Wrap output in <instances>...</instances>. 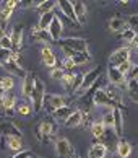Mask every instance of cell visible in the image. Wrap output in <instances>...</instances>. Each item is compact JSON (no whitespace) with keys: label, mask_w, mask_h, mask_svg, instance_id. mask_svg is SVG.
Listing matches in <instances>:
<instances>
[{"label":"cell","mask_w":138,"mask_h":158,"mask_svg":"<svg viewBox=\"0 0 138 158\" xmlns=\"http://www.w3.org/2000/svg\"><path fill=\"white\" fill-rule=\"evenodd\" d=\"M109 30L114 31V33H124L125 30H127V20L119 18V16L111 18L109 20Z\"/></svg>","instance_id":"cell-21"},{"label":"cell","mask_w":138,"mask_h":158,"mask_svg":"<svg viewBox=\"0 0 138 158\" xmlns=\"http://www.w3.org/2000/svg\"><path fill=\"white\" fill-rule=\"evenodd\" d=\"M18 3L20 2H16V0H7V2H2V7L3 8H8V10H15Z\"/></svg>","instance_id":"cell-44"},{"label":"cell","mask_w":138,"mask_h":158,"mask_svg":"<svg viewBox=\"0 0 138 158\" xmlns=\"http://www.w3.org/2000/svg\"><path fill=\"white\" fill-rule=\"evenodd\" d=\"M55 153L59 158H73L75 150L68 139H57L55 140Z\"/></svg>","instance_id":"cell-4"},{"label":"cell","mask_w":138,"mask_h":158,"mask_svg":"<svg viewBox=\"0 0 138 158\" xmlns=\"http://www.w3.org/2000/svg\"><path fill=\"white\" fill-rule=\"evenodd\" d=\"M59 44H60V48H68L75 52L88 51V43L83 38H65V39H60Z\"/></svg>","instance_id":"cell-3"},{"label":"cell","mask_w":138,"mask_h":158,"mask_svg":"<svg viewBox=\"0 0 138 158\" xmlns=\"http://www.w3.org/2000/svg\"><path fill=\"white\" fill-rule=\"evenodd\" d=\"M91 134H93V137H94V139H101V137L106 134V127H104V124H102L101 121L93 122V124H91Z\"/></svg>","instance_id":"cell-29"},{"label":"cell","mask_w":138,"mask_h":158,"mask_svg":"<svg viewBox=\"0 0 138 158\" xmlns=\"http://www.w3.org/2000/svg\"><path fill=\"white\" fill-rule=\"evenodd\" d=\"M34 81H36V78H34L33 73H28L25 78H23V85H21V91L25 96H31V93L34 90Z\"/></svg>","instance_id":"cell-23"},{"label":"cell","mask_w":138,"mask_h":158,"mask_svg":"<svg viewBox=\"0 0 138 158\" xmlns=\"http://www.w3.org/2000/svg\"><path fill=\"white\" fill-rule=\"evenodd\" d=\"M64 70L62 69H57V67H54L52 70H50V78H54V80H62V77H64Z\"/></svg>","instance_id":"cell-40"},{"label":"cell","mask_w":138,"mask_h":158,"mask_svg":"<svg viewBox=\"0 0 138 158\" xmlns=\"http://www.w3.org/2000/svg\"><path fill=\"white\" fill-rule=\"evenodd\" d=\"M5 36V28L3 26H0V39H2Z\"/></svg>","instance_id":"cell-51"},{"label":"cell","mask_w":138,"mask_h":158,"mask_svg":"<svg viewBox=\"0 0 138 158\" xmlns=\"http://www.w3.org/2000/svg\"><path fill=\"white\" fill-rule=\"evenodd\" d=\"M41 59H42L44 65L49 67V69H54L57 65V59H55L54 52H52V49H50L49 46H42V49H41Z\"/></svg>","instance_id":"cell-15"},{"label":"cell","mask_w":138,"mask_h":158,"mask_svg":"<svg viewBox=\"0 0 138 158\" xmlns=\"http://www.w3.org/2000/svg\"><path fill=\"white\" fill-rule=\"evenodd\" d=\"M106 155H107V147L102 142L93 143L88 152V158H106Z\"/></svg>","instance_id":"cell-17"},{"label":"cell","mask_w":138,"mask_h":158,"mask_svg":"<svg viewBox=\"0 0 138 158\" xmlns=\"http://www.w3.org/2000/svg\"><path fill=\"white\" fill-rule=\"evenodd\" d=\"M127 28H130L135 34H138V15H130L127 18Z\"/></svg>","instance_id":"cell-35"},{"label":"cell","mask_w":138,"mask_h":158,"mask_svg":"<svg viewBox=\"0 0 138 158\" xmlns=\"http://www.w3.org/2000/svg\"><path fill=\"white\" fill-rule=\"evenodd\" d=\"M73 64L75 65H81V64H86L89 60V52L88 51H83V52H77V54L73 56Z\"/></svg>","instance_id":"cell-31"},{"label":"cell","mask_w":138,"mask_h":158,"mask_svg":"<svg viewBox=\"0 0 138 158\" xmlns=\"http://www.w3.org/2000/svg\"><path fill=\"white\" fill-rule=\"evenodd\" d=\"M31 36L36 43H42V44H49V43H54L52 38H50L49 31L45 30H41L39 25H33L31 26Z\"/></svg>","instance_id":"cell-10"},{"label":"cell","mask_w":138,"mask_h":158,"mask_svg":"<svg viewBox=\"0 0 138 158\" xmlns=\"http://www.w3.org/2000/svg\"><path fill=\"white\" fill-rule=\"evenodd\" d=\"M2 67L7 70L8 73L16 75V77H20V78H25L26 75H28L26 70H25V69H21V67L18 65V62L13 60V59H10V60H7V62H3V64H2Z\"/></svg>","instance_id":"cell-11"},{"label":"cell","mask_w":138,"mask_h":158,"mask_svg":"<svg viewBox=\"0 0 138 158\" xmlns=\"http://www.w3.org/2000/svg\"><path fill=\"white\" fill-rule=\"evenodd\" d=\"M114 113V127L112 131L117 137H122L124 135V114H122V109H112Z\"/></svg>","instance_id":"cell-13"},{"label":"cell","mask_w":138,"mask_h":158,"mask_svg":"<svg viewBox=\"0 0 138 158\" xmlns=\"http://www.w3.org/2000/svg\"><path fill=\"white\" fill-rule=\"evenodd\" d=\"M132 46H133V48H138V34H136V36L133 38V41H132V43H130Z\"/></svg>","instance_id":"cell-50"},{"label":"cell","mask_w":138,"mask_h":158,"mask_svg":"<svg viewBox=\"0 0 138 158\" xmlns=\"http://www.w3.org/2000/svg\"><path fill=\"white\" fill-rule=\"evenodd\" d=\"M127 95L133 103L138 104V80H128L127 81Z\"/></svg>","instance_id":"cell-25"},{"label":"cell","mask_w":138,"mask_h":158,"mask_svg":"<svg viewBox=\"0 0 138 158\" xmlns=\"http://www.w3.org/2000/svg\"><path fill=\"white\" fill-rule=\"evenodd\" d=\"M44 96H45V85L41 78H36L34 81V90L31 93V101H33V108L36 113L42 109V104H44Z\"/></svg>","instance_id":"cell-1"},{"label":"cell","mask_w":138,"mask_h":158,"mask_svg":"<svg viewBox=\"0 0 138 158\" xmlns=\"http://www.w3.org/2000/svg\"><path fill=\"white\" fill-rule=\"evenodd\" d=\"M5 139V148H10V150H15V152H21L23 150V140L21 137H16V135H11V137H3Z\"/></svg>","instance_id":"cell-24"},{"label":"cell","mask_w":138,"mask_h":158,"mask_svg":"<svg viewBox=\"0 0 138 158\" xmlns=\"http://www.w3.org/2000/svg\"><path fill=\"white\" fill-rule=\"evenodd\" d=\"M13 86H15V81H13V78H11L10 75H7V77H2V78H0V88H3L5 91L11 90Z\"/></svg>","instance_id":"cell-34"},{"label":"cell","mask_w":138,"mask_h":158,"mask_svg":"<svg viewBox=\"0 0 138 158\" xmlns=\"http://www.w3.org/2000/svg\"><path fill=\"white\" fill-rule=\"evenodd\" d=\"M81 122H83V111L81 109H77V111H73V114L64 122V124L68 129H73V127H78Z\"/></svg>","instance_id":"cell-22"},{"label":"cell","mask_w":138,"mask_h":158,"mask_svg":"<svg viewBox=\"0 0 138 158\" xmlns=\"http://www.w3.org/2000/svg\"><path fill=\"white\" fill-rule=\"evenodd\" d=\"M101 122L104 124L106 129H112V127H114V113H112V109H111V111H107V113L102 116Z\"/></svg>","instance_id":"cell-33"},{"label":"cell","mask_w":138,"mask_h":158,"mask_svg":"<svg viewBox=\"0 0 138 158\" xmlns=\"http://www.w3.org/2000/svg\"><path fill=\"white\" fill-rule=\"evenodd\" d=\"M55 129H57V126L54 124V121L45 119L37 126V137L41 140H44V142H47V140H50V137L54 135Z\"/></svg>","instance_id":"cell-8"},{"label":"cell","mask_w":138,"mask_h":158,"mask_svg":"<svg viewBox=\"0 0 138 158\" xmlns=\"http://www.w3.org/2000/svg\"><path fill=\"white\" fill-rule=\"evenodd\" d=\"M107 78L111 81V85H116V86H127V77L120 72L117 67H109L107 69Z\"/></svg>","instance_id":"cell-9"},{"label":"cell","mask_w":138,"mask_h":158,"mask_svg":"<svg viewBox=\"0 0 138 158\" xmlns=\"http://www.w3.org/2000/svg\"><path fill=\"white\" fill-rule=\"evenodd\" d=\"M57 7V2H52V0H47V2H41V5L37 7L39 15H44V13H50L54 11V8Z\"/></svg>","instance_id":"cell-30"},{"label":"cell","mask_w":138,"mask_h":158,"mask_svg":"<svg viewBox=\"0 0 138 158\" xmlns=\"http://www.w3.org/2000/svg\"><path fill=\"white\" fill-rule=\"evenodd\" d=\"M72 114H73V108H70V106H62V108H59L54 113V116H55L57 119H60V121H64V122L70 118Z\"/></svg>","instance_id":"cell-28"},{"label":"cell","mask_w":138,"mask_h":158,"mask_svg":"<svg viewBox=\"0 0 138 158\" xmlns=\"http://www.w3.org/2000/svg\"><path fill=\"white\" fill-rule=\"evenodd\" d=\"M93 104H96V106L99 108H112V109H120L122 106H119V104L116 101H112L111 98L107 96V93L104 91V88H97L94 90L93 93Z\"/></svg>","instance_id":"cell-2"},{"label":"cell","mask_w":138,"mask_h":158,"mask_svg":"<svg viewBox=\"0 0 138 158\" xmlns=\"http://www.w3.org/2000/svg\"><path fill=\"white\" fill-rule=\"evenodd\" d=\"M55 16H57V15L54 13V11L41 15V16H39V23H37L39 28H41V30H45V31H47V28L50 26V23H52V20L55 18Z\"/></svg>","instance_id":"cell-27"},{"label":"cell","mask_w":138,"mask_h":158,"mask_svg":"<svg viewBox=\"0 0 138 158\" xmlns=\"http://www.w3.org/2000/svg\"><path fill=\"white\" fill-rule=\"evenodd\" d=\"M128 80H138V67H132V70L128 72V75H127V81Z\"/></svg>","instance_id":"cell-45"},{"label":"cell","mask_w":138,"mask_h":158,"mask_svg":"<svg viewBox=\"0 0 138 158\" xmlns=\"http://www.w3.org/2000/svg\"><path fill=\"white\" fill-rule=\"evenodd\" d=\"M73 67H75V64H73L72 59H65V60H64V69H65V70H72Z\"/></svg>","instance_id":"cell-48"},{"label":"cell","mask_w":138,"mask_h":158,"mask_svg":"<svg viewBox=\"0 0 138 158\" xmlns=\"http://www.w3.org/2000/svg\"><path fill=\"white\" fill-rule=\"evenodd\" d=\"M132 67H133V65H132V62H130V60H127V62H124L122 65H119L117 69H119V70H120V72H122L124 75H125V77H127L128 72L132 70Z\"/></svg>","instance_id":"cell-41"},{"label":"cell","mask_w":138,"mask_h":158,"mask_svg":"<svg viewBox=\"0 0 138 158\" xmlns=\"http://www.w3.org/2000/svg\"><path fill=\"white\" fill-rule=\"evenodd\" d=\"M16 111H18L20 114H23V116H28V114L31 113V108L28 106V104H25V103H23V104L20 103L18 106H16Z\"/></svg>","instance_id":"cell-43"},{"label":"cell","mask_w":138,"mask_h":158,"mask_svg":"<svg viewBox=\"0 0 138 158\" xmlns=\"http://www.w3.org/2000/svg\"><path fill=\"white\" fill-rule=\"evenodd\" d=\"M62 51H64V56H65V59H73V56L77 54L75 51L68 49V48H62Z\"/></svg>","instance_id":"cell-47"},{"label":"cell","mask_w":138,"mask_h":158,"mask_svg":"<svg viewBox=\"0 0 138 158\" xmlns=\"http://www.w3.org/2000/svg\"><path fill=\"white\" fill-rule=\"evenodd\" d=\"M10 39H11V44H13V52L18 54V51L21 48V43H23V26L21 25L13 28V31L10 34Z\"/></svg>","instance_id":"cell-16"},{"label":"cell","mask_w":138,"mask_h":158,"mask_svg":"<svg viewBox=\"0 0 138 158\" xmlns=\"http://www.w3.org/2000/svg\"><path fill=\"white\" fill-rule=\"evenodd\" d=\"M62 106H67V103H65V98L64 96H60V95H45L44 96V104H42V108L45 111H49V113H55L59 108Z\"/></svg>","instance_id":"cell-5"},{"label":"cell","mask_w":138,"mask_h":158,"mask_svg":"<svg viewBox=\"0 0 138 158\" xmlns=\"http://www.w3.org/2000/svg\"><path fill=\"white\" fill-rule=\"evenodd\" d=\"M0 49H5V51H13V44H11V39L8 34H5V36L0 39Z\"/></svg>","instance_id":"cell-36"},{"label":"cell","mask_w":138,"mask_h":158,"mask_svg":"<svg viewBox=\"0 0 138 158\" xmlns=\"http://www.w3.org/2000/svg\"><path fill=\"white\" fill-rule=\"evenodd\" d=\"M117 155L120 158H128L132 153V145L127 142V140H119L117 142Z\"/></svg>","instance_id":"cell-26"},{"label":"cell","mask_w":138,"mask_h":158,"mask_svg":"<svg viewBox=\"0 0 138 158\" xmlns=\"http://www.w3.org/2000/svg\"><path fill=\"white\" fill-rule=\"evenodd\" d=\"M5 91L3 88H0V108H3V98H5Z\"/></svg>","instance_id":"cell-49"},{"label":"cell","mask_w":138,"mask_h":158,"mask_svg":"<svg viewBox=\"0 0 138 158\" xmlns=\"http://www.w3.org/2000/svg\"><path fill=\"white\" fill-rule=\"evenodd\" d=\"M13 158H33V153L30 150H21V152H18Z\"/></svg>","instance_id":"cell-46"},{"label":"cell","mask_w":138,"mask_h":158,"mask_svg":"<svg viewBox=\"0 0 138 158\" xmlns=\"http://www.w3.org/2000/svg\"><path fill=\"white\" fill-rule=\"evenodd\" d=\"M16 104V98L15 95H10V93H5V98H3V109L8 111V109H13V106Z\"/></svg>","instance_id":"cell-32"},{"label":"cell","mask_w":138,"mask_h":158,"mask_svg":"<svg viewBox=\"0 0 138 158\" xmlns=\"http://www.w3.org/2000/svg\"><path fill=\"white\" fill-rule=\"evenodd\" d=\"M73 78H75V75H73V73H65L64 77H62V80H60V81H62V85H64L68 91H70L72 85H73Z\"/></svg>","instance_id":"cell-37"},{"label":"cell","mask_w":138,"mask_h":158,"mask_svg":"<svg viewBox=\"0 0 138 158\" xmlns=\"http://www.w3.org/2000/svg\"><path fill=\"white\" fill-rule=\"evenodd\" d=\"M104 91L107 93V96L112 99V101H116L119 106H122V91H120V88L119 86H116V85H111L109 83L106 88H104Z\"/></svg>","instance_id":"cell-20"},{"label":"cell","mask_w":138,"mask_h":158,"mask_svg":"<svg viewBox=\"0 0 138 158\" xmlns=\"http://www.w3.org/2000/svg\"><path fill=\"white\" fill-rule=\"evenodd\" d=\"M57 5L60 7L62 13H64L68 20L78 23V21H77V16H75V11H73V3H72V2H68V0H60V2H57Z\"/></svg>","instance_id":"cell-19"},{"label":"cell","mask_w":138,"mask_h":158,"mask_svg":"<svg viewBox=\"0 0 138 158\" xmlns=\"http://www.w3.org/2000/svg\"><path fill=\"white\" fill-rule=\"evenodd\" d=\"M101 67H96V69H93V70H89L88 73L83 77V83H81V86H80V90H78V93H85V91H88V90H91L94 86V83L97 81V78L101 77Z\"/></svg>","instance_id":"cell-7"},{"label":"cell","mask_w":138,"mask_h":158,"mask_svg":"<svg viewBox=\"0 0 138 158\" xmlns=\"http://www.w3.org/2000/svg\"><path fill=\"white\" fill-rule=\"evenodd\" d=\"M73 3V11H75V16H77V21L78 25H85L86 23V5L83 2H72Z\"/></svg>","instance_id":"cell-18"},{"label":"cell","mask_w":138,"mask_h":158,"mask_svg":"<svg viewBox=\"0 0 138 158\" xmlns=\"http://www.w3.org/2000/svg\"><path fill=\"white\" fill-rule=\"evenodd\" d=\"M83 77H85V75H81V73L75 75V78H73V85H72V88H70V91H72V93H75V91H78V90H80V86H81V83H83Z\"/></svg>","instance_id":"cell-38"},{"label":"cell","mask_w":138,"mask_h":158,"mask_svg":"<svg viewBox=\"0 0 138 158\" xmlns=\"http://www.w3.org/2000/svg\"><path fill=\"white\" fill-rule=\"evenodd\" d=\"M20 134L21 131L18 127H16L11 121H3V122H0V135L2 137H11V135H16V137H20Z\"/></svg>","instance_id":"cell-12"},{"label":"cell","mask_w":138,"mask_h":158,"mask_svg":"<svg viewBox=\"0 0 138 158\" xmlns=\"http://www.w3.org/2000/svg\"><path fill=\"white\" fill-rule=\"evenodd\" d=\"M33 158H39V156H33Z\"/></svg>","instance_id":"cell-52"},{"label":"cell","mask_w":138,"mask_h":158,"mask_svg":"<svg viewBox=\"0 0 138 158\" xmlns=\"http://www.w3.org/2000/svg\"><path fill=\"white\" fill-rule=\"evenodd\" d=\"M135 36H136V34H135L133 31H132L130 28H127V30H125V31L122 33V39H124V41H127V43H132Z\"/></svg>","instance_id":"cell-42"},{"label":"cell","mask_w":138,"mask_h":158,"mask_svg":"<svg viewBox=\"0 0 138 158\" xmlns=\"http://www.w3.org/2000/svg\"><path fill=\"white\" fill-rule=\"evenodd\" d=\"M47 31H49V34H50V38H52L54 43H55V41H60L62 31H64V25H62V21H60L59 16H55V18L52 20L50 26L47 28Z\"/></svg>","instance_id":"cell-14"},{"label":"cell","mask_w":138,"mask_h":158,"mask_svg":"<svg viewBox=\"0 0 138 158\" xmlns=\"http://www.w3.org/2000/svg\"><path fill=\"white\" fill-rule=\"evenodd\" d=\"M13 57V51H5V49H0V64L10 60Z\"/></svg>","instance_id":"cell-39"},{"label":"cell","mask_w":138,"mask_h":158,"mask_svg":"<svg viewBox=\"0 0 138 158\" xmlns=\"http://www.w3.org/2000/svg\"><path fill=\"white\" fill-rule=\"evenodd\" d=\"M127 60H130V48H119L109 56V67H119Z\"/></svg>","instance_id":"cell-6"}]
</instances>
